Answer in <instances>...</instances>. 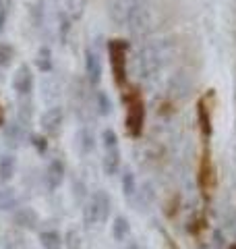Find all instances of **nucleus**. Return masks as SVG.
I'll return each instance as SVG.
<instances>
[{"label":"nucleus","instance_id":"f257e3e1","mask_svg":"<svg viewBox=\"0 0 236 249\" xmlns=\"http://www.w3.org/2000/svg\"><path fill=\"white\" fill-rule=\"evenodd\" d=\"M162 67V54L153 44H145L135 56V71L141 81H152Z\"/></svg>","mask_w":236,"mask_h":249},{"label":"nucleus","instance_id":"f03ea898","mask_svg":"<svg viewBox=\"0 0 236 249\" xmlns=\"http://www.w3.org/2000/svg\"><path fill=\"white\" fill-rule=\"evenodd\" d=\"M110 214V197L106 191H96L83 208V220L87 227H98Z\"/></svg>","mask_w":236,"mask_h":249},{"label":"nucleus","instance_id":"7ed1b4c3","mask_svg":"<svg viewBox=\"0 0 236 249\" xmlns=\"http://www.w3.org/2000/svg\"><path fill=\"white\" fill-rule=\"evenodd\" d=\"M127 102V131L131 137H139L141 135V129H143V116H145V110H143V102H141L139 93L133 91L124 98Z\"/></svg>","mask_w":236,"mask_h":249},{"label":"nucleus","instance_id":"20e7f679","mask_svg":"<svg viewBox=\"0 0 236 249\" xmlns=\"http://www.w3.org/2000/svg\"><path fill=\"white\" fill-rule=\"evenodd\" d=\"M108 54H110V65H112V73L118 85H122L127 79V42L122 40H112L108 44Z\"/></svg>","mask_w":236,"mask_h":249},{"label":"nucleus","instance_id":"39448f33","mask_svg":"<svg viewBox=\"0 0 236 249\" xmlns=\"http://www.w3.org/2000/svg\"><path fill=\"white\" fill-rule=\"evenodd\" d=\"M127 27H129L131 34L137 36V37L149 34V29H152V11L141 2L135 4L131 15H129V19H127Z\"/></svg>","mask_w":236,"mask_h":249},{"label":"nucleus","instance_id":"423d86ee","mask_svg":"<svg viewBox=\"0 0 236 249\" xmlns=\"http://www.w3.org/2000/svg\"><path fill=\"white\" fill-rule=\"evenodd\" d=\"M139 4V0H108V15L114 25L124 27L133 6Z\"/></svg>","mask_w":236,"mask_h":249},{"label":"nucleus","instance_id":"0eeeda50","mask_svg":"<svg viewBox=\"0 0 236 249\" xmlns=\"http://www.w3.org/2000/svg\"><path fill=\"white\" fill-rule=\"evenodd\" d=\"M13 88L21 96H27V93L34 89V75H31V69L27 65H21L17 69V73L13 77Z\"/></svg>","mask_w":236,"mask_h":249},{"label":"nucleus","instance_id":"6e6552de","mask_svg":"<svg viewBox=\"0 0 236 249\" xmlns=\"http://www.w3.org/2000/svg\"><path fill=\"white\" fill-rule=\"evenodd\" d=\"M60 124H62V108L52 106L42 114V129L48 135H56L60 131Z\"/></svg>","mask_w":236,"mask_h":249},{"label":"nucleus","instance_id":"1a4fd4ad","mask_svg":"<svg viewBox=\"0 0 236 249\" xmlns=\"http://www.w3.org/2000/svg\"><path fill=\"white\" fill-rule=\"evenodd\" d=\"M62 178H65V164H62L60 160H52L50 166L46 168V175H44L46 187H48L50 191L58 189L60 183H62Z\"/></svg>","mask_w":236,"mask_h":249},{"label":"nucleus","instance_id":"9d476101","mask_svg":"<svg viewBox=\"0 0 236 249\" xmlns=\"http://www.w3.org/2000/svg\"><path fill=\"white\" fill-rule=\"evenodd\" d=\"M85 73H87L89 85H98L101 81V60L91 50H87V54H85Z\"/></svg>","mask_w":236,"mask_h":249},{"label":"nucleus","instance_id":"9b49d317","mask_svg":"<svg viewBox=\"0 0 236 249\" xmlns=\"http://www.w3.org/2000/svg\"><path fill=\"white\" fill-rule=\"evenodd\" d=\"M137 193V197H135V206H137V210H147L149 206L153 204V199H155V189H153V183H143L141 185V189L139 191H135Z\"/></svg>","mask_w":236,"mask_h":249},{"label":"nucleus","instance_id":"f8f14e48","mask_svg":"<svg viewBox=\"0 0 236 249\" xmlns=\"http://www.w3.org/2000/svg\"><path fill=\"white\" fill-rule=\"evenodd\" d=\"M15 224L21 229H35L37 227V212L34 208H21L17 214H15Z\"/></svg>","mask_w":236,"mask_h":249},{"label":"nucleus","instance_id":"ddd939ff","mask_svg":"<svg viewBox=\"0 0 236 249\" xmlns=\"http://www.w3.org/2000/svg\"><path fill=\"white\" fill-rule=\"evenodd\" d=\"M118 168H120V152H118V147L106 150V156H104V170H106V175H116Z\"/></svg>","mask_w":236,"mask_h":249},{"label":"nucleus","instance_id":"4468645a","mask_svg":"<svg viewBox=\"0 0 236 249\" xmlns=\"http://www.w3.org/2000/svg\"><path fill=\"white\" fill-rule=\"evenodd\" d=\"M4 139H6V145H11V147H19L21 142L25 139V133H23V127L17 123H13L9 124V129H6V133H4Z\"/></svg>","mask_w":236,"mask_h":249},{"label":"nucleus","instance_id":"2eb2a0df","mask_svg":"<svg viewBox=\"0 0 236 249\" xmlns=\"http://www.w3.org/2000/svg\"><path fill=\"white\" fill-rule=\"evenodd\" d=\"M15 168H17V160L13 156H2L0 158V181H9L15 175Z\"/></svg>","mask_w":236,"mask_h":249},{"label":"nucleus","instance_id":"dca6fc26","mask_svg":"<svg viewBox=\"0 0 236 249\" xmlns=\"http://www.w3.org/2000/svg\"><path fill=\"white\" fill-rule=\"evenodd\" d=\"M129 232H131V227H129V220L124 216H118L114 224H112V235L116 241H124L129 237Z\"/></svg>","mask_w":236,"mask_h":249},{"label":"nucleus","instance_id":"f3484780","mask_svg":"<svg viewBox=\"0 0 236 249\" xmlns=\"http://www.w3.org/2000/svg\"><path fill=\"white\" fill-rule=\"evenodd\" d=\"M39 241H42L44 249H60L62 247V239L56 231H46L39 235Z\"/></svg>","mask_w":236,"mask_h":249},{"label":"nucleus","instance_id":"a211bd4d","mask_svg":"<svg viewBox=\"0 0 236 249\" xmlns=\"http://www.w3.org/2000/svg\"><path fill=\"white\" fill-rule=\"evenodd\" d=\"M77 145H79V150H81V154H89L93 152V147H96V143H93V135H91V131L87 129H81L79 131V135H77Z\"/></svg>","mask_w":236,"mask_h":249},{"label":"nucleus","instance_id":"6ab92c4d","mask_svg":"<svg viewBox=\"0 0 236 249\" xmlns=\"http://www.w3.org/2000/svg\"><path fill=\"white\" fill-rule=\"evenodd\" d=\"M4 247L6 249H23V245H25V239H23L21 232L17 231H9V232H4Z\"/></svg>","mask_w":236,"mask_h":249},{"label":"nucleus","instance_id":"aec40b11","mask_svg":"<svg viewBox=\"0 0 236 249\" xmlns=\"http://www.w3.org/2000/svg\"><path fill=\"white\" fill-rule=\"evenodd\" d=\"M35 65L42 69L44 73H50L52 71V54H50V48H39L37 52V58H35Z\"/></svg>","mask_w":236,"mask_h":249},{"label":"nucleus","instance_id":"412c9836","mask_svg":"<svg viewBox=\"0 0 236 249\" xmlns=\"http://www.w3.org/2000/svg\"><path fill=\"white\" fill-rule=\"evenodd\" d=\"M135 191H137V187H135V175H133L131 170H124V175H122V193L127 197L133 199Z\"/></svg>","mask_w":236,"mask_h":249},{"label":"nucleus","instance_id":"4be33fe9","mask_svg":"<svg viewBox=\"0 0 236 249\" xmlns=\"http://www.w3.org/2000/svg\"><path fill=\"white\" fill-rule=\"evenodd\" d=\"M17 206V196L13 189H2L0 191V210H11Z\"/></svg>","mask_w":236,"mask_h":249},{"label":"nucleus","instance_id":"5701e85b","mask_svg":"<svg viewBox=\"0 0 236 249\" xmlns=\"http://www.w3.org/2000/svg\"><path fill=\"white\" fill-rule=\"evenodd\" d=\"M85 4H87V0H67V13L73 19H79L85 11Z\"/></svg>","mask_w":236,"mask_h":249},{"label":"nucleus","instance_id":"b1692460","mask_svg":"<svg viewBox=\"0 0 236 249\" xmlns=\"http://www.w3.org/2000/svg\"><path fill=\"white\" fill-rule=\"evenodd\" d=\"M44 100H46V102H54V100H56L58 98V81H54V79H46L44 81Z\"/></svg>","mask_w":236,"mask_h":249},{"label":"nucleus","instance_id":"393cba45","mask_svg":"<svg viewBox=\"0 0 236 249\" xmlns=\"http://www.w3.org/2000/svg\"><path fill=\"white\" fill-rule=\"evenodd\" d=\"M199 123H201V131L203 135H209L211 133V124H209V114H207V108H205V102H199Z\"/></svg>","mask_w":236,"mask_h":249},{"label":"nucleus","instance_id":"a878e982","mask_svg":"<svg viewBox=\"0 0 236 249\" xmlns=\"http://www.w3.org/2000/svg\"><path fill=\"white\" fill-rule=\"evenodd\" d=\"M13 56H15L13 46L0 42V67H9L11 60H13Z\"/></svg>","mask_w":236,"mask_h":249},{"label":"nucleus","instance_id":"bb28decb","mask_svg":"<svg viewBox=\"0 0 236 249\" xmlns=\"http://www.w3.org/2000/svg\"><path fill=\"white\" fill-rule=\"evenodd\" d=\"M101 139H104V147L106 150H112V147H118V137L112 129H106L104 133H101Z\"/></svg>","mask_w":236,"mask_h":249},{"label":"nucleus","instance_id":"cd10ccee","mask_svg":"<svg viewBox=\"0 0 236 249\" xmlns=\"http://www.w3.org/2000/svg\"><path fill=\"white\" fill-rule=\"evenodd\" d=\"M207 181H209V160L205 156V158H203V164H201V175H199V185L203 189L207 187Z\"/></svg>","mask_w":236,"mask_h":249},{"label":"nucleus","instance_id":"c85d7f7f","mask_svg":"<svg viewBox=\"0 0 236 249\" xmlns=\"http://www.w3.org/2000/svg\"><path fill=\"white\" fill-rule=\"evenodd\" d=\"M98 104H100V114H108L112 110V104H110L106 93H98Z\"/></svg>","mask_w":236,"mask_h":249},{"label":"nucleus","instance_id":"c756f323","mask_svg":"<svg viewBox=\"0 0 236 249\" xmlns=\"http://www.w3.org/2000/svg\"><path fill=\"white\" fill-rule=\"evenodd\" d=\"M31 139H34V145L37 147V152H46V150H48V143H46V139L44 137H39V135H34V137H31Z\"/></svg>","mask_w":236,"mask_h":249},{"label":"nucleus","instance_id":"7c9ffc66","mask_svg":"<svg viewBox=\"0 0 236 249\" xmlns=\"http://www.w3.org/2000/svg\"><path fill=\"white\" fill-rule=\"evenodd\" d=\"M68 249H79V235L75 231H68Z\"/></svg>","mask_w":236,"mask_h":249},{"label":"nucleus","instance_id":"2f4dec72","mask_svg":"<svg viewBox=\"0 0 236 249\" xmlns=\"http://www.w3.org/2000/svg\"><path fill=\"white\" fill-rule=\"evenodd\" d=\"M4 23H6V11H0V34L4 31Z\"/></svg>","mask_w":236,"mask_h":249},{"label":"nucleus","instance_id":"473e14b6","mask_svg":"<svg viewBox=\"0 0 236 249\" xmlns=\"http://www.w3.org/2000/svg\"><path fill=\"white\" fill-rule=\"evenodd\" d=\"M11 0H0V11H9Z\"/></svg>","mask_w":236,"mask_h":249},{"label":"nucleus","instance_id":"72a5a7b5","mask_svg":"<svg viewBox=\"0 0 236 249\" xmlns=\"http://www.w3.org/2000/svg\"><path fill=\"white\" fill-rule=\"evenodd\" d=\"M4 123V112H2V108H0V124Z\"/></svg>","mask_w":236,"mask_h":249},{"label":"nucleus","instance_id":"f704fd0d","mask_svg":"<svg viewBox=\"0 0 236 249\" xmlns=\"http://www.w3.org/2000/svg\"><path fill=\"white\" fill-rule=\"evenodd\" d=\"M228 249H236V243H234V245H230V247H228Z\"/></svg>","mask_w":236,"mask_h":249}]
</instances>
